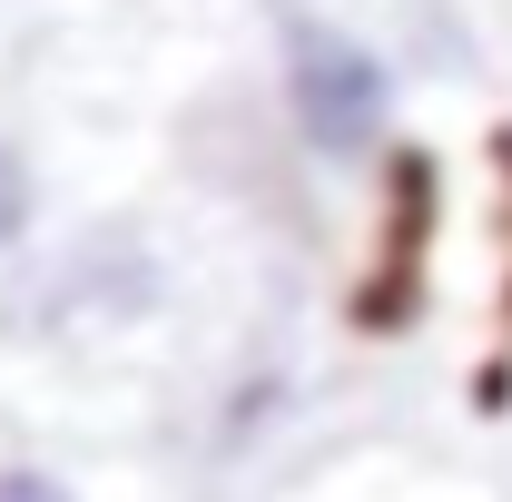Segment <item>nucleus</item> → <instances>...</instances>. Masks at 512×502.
Returning a JSON list of instances; mask_svg holds the SVG:
<instances>
[{"label": "nucleus", "instance_id": "nucleus-1", "mask_svg": "<svg viewBox=\"0 0 512 502\" xmlns=\"http://www.w3.org/2000/svg\"><path fill=\"white\" fill-rule=\"evenodd\" d=\"M286 109H296V138L316 158H365L384 138V119H394V79L355 30L296 20L286 30Z\"/></svg>", "mask_w": 512, "mask_h": 502}, {"label": "nucleus", "instance_id": "nucleus-2", "mask_svg": "<svg viewBox=\"0 0 512 502\" xmlns=\"http://www.w3.org/2000/svg\"><path fill=\"white\" fill-rule=\"evenodd\" d=\"M158 256L138 247L128 227H99V237H79V247L40 276V296H50V325H138V315H158Z\"/></svg>", "mask_w": 512, "mask_h": 502}, {"label": "nucleus", "instance_id": "nucleus-3", "mask_svg": "<svg viewBox=\"0 0 512 502\" xmlns=\"http://www.w3.org/2000/svg\"><path fill=\"white\" fill-rule=\"evenodd\" d=\"M30 227H40V178H30V158L0 138V256L30 247Z\"/></svg>", "mask_w": 512, "mask_h": 502}, {"label": "nucleus", "instance_id": "nucleus-4", "mask_svg": "<svg viewBox=\"0 0 512 502\" xmlns=\"http://www.w3.org/2000/svg\"><path fill=\"white\" fill-rule=\"evenodd\" d=\"M0 502H79L50 463H0Z\"/></svg>", "mask_w": 512, "mask_h": 502}]
</instances>
